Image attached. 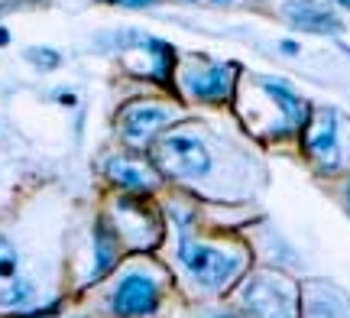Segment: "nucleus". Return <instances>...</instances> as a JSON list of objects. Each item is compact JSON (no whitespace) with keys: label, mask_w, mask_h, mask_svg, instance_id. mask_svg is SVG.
Listing matches in <instances>:
<instances>
[{"label":"nucleus","mask_w":350,"mask_h":318,"mask_svg":"<svg viewBox=\"0 0 350 318\" xmlns=\"http://www.w3.org/2000/svg\"><path fill=\"white\" fill-rule=\"evenodd\" d=\"M178 256L185 269L191 273V280L208 286V289H224L237 280L243 260L237 254H224L221 247H211V243L191 241V237H182L178 243Z\"/></svg>","instance_id":"nucleus-1"},{"label":"nucleus","mask_w":350,"mask_h":318,"mask_svg":"<svg viewBox=\"0 0 350 318\" xmlns=\"http://www.w3.org/2000/svg\"><path fill=\"white\" fill-rule=\"evenodd\" d=\"M159 163L165 165V172L178 178H198L211 169V153L191 133H169L159 143Z\"/></svg>","instance_id":"nucleus-2"},{"label":"nucleus","mask_w":350,"mask_h":318,"mask_svg":"<svg viewBox=\"0 0 350 318\" xmlns=\"http://www.w3.org/2000/svg\"><path fill=\"white\" fill-rule=\"evenodd\" d=\"M111 308L117 318H146L159 308V282L150 273H126L111 295Z\"/></svg>","instance_id":"nucleus-3"},{"label":"nucleus","mask_w":350,"mask_h":318,"mask_svg":"<svg viewBox=\"0 0 350 318\" xmlns=\"http://www.w3.org/2000/svg\"><path fill=\"white\" fill-rule=\"evenodd\" d=\"M243 302L256 318H295V302L288 286L273 276H256L247 282Z\"/></svg>","instance_id":"nucleus-4"},{"label":"nucleus","mask_w":350,"mask_h":318,"mask_svg":"<svg viewBox=\"0 0 350 318\" xmlns=\"http://www.w3.org/2000/svg\"><path fill=\"white\" fill-rule=\"evenodd\" d=\"M172 120V111L169 107H163V104H130L124 114H120V130H124L126 140H150L152 133L159 127H165Z\"/></svg>","instance_id":"nucleus-5"},{"label":"nucleus","mask_w":350,"mask_h":318,"mask_svg":"<svg viewBox=\"0 0 350 318\" xmlns=\"http://www.w3.org/2000/svg\"><path fill=\"white\" fill-rule=\"evenodd\" d=\"M282 13L295 29H305V33H340L338 13L314 3V0H288Z\"/></svg>","instance_id":"nucleus-6"},{"label":"nucleus","mask_w":350,"mask_h":318,"mask_svg":"<svg viewBox=\"0 0 350 318\" xmlns=\"http://www.w3.org/2000/svg\"><path fill=\"white\" fill-rule=\"evenodd\" d=\"M234 75H237L234 65H208L204 72L188 78V91L198 101H227L234 91Z\"/></svg>","instance_id":"nucleus-7"},{"label":"nucleus","mask_w":350,"mask_h":318,"mask_svg":"<svg viewBox=\"0 0 350 318\" xmlns=\"http://www.w3.org/2000/svg\"><path fill=\"white\" fill-rule=\"evenodd\" d=\"M308 150L318 163L338 165V117L334 111H321L314 117V124L308 127Z\"/></svg>","instance_id":"nucleus-8"},{"label":"nucleus","mask_w":350,"mask_h":318,"mask_svg":"<svg viewBox=\"0 0 350 318\" xmlns=\"http://www.w3.org/2000/svg\"><path fill=\"white\" fill-rule=\"evenodd\" d=\"M107 176H111L113 185H120L126 191H146L156 185V176H152L146 165L133 163V159H120V156L107 163Z\"/></svg>","instance_id":"nucleus-9"},{"label":"nucleus","mask_w":350,"mask_h":318,"mask_svg":"<svg viewBox=\"0 0 350 318\" xmlns=\"http://www.w3.org/2000/svg\"><path fill=\"white\" fill-rule=\"evenodd\" d=\"M262 91H266V94H269V98L275 101V107H279V111L288 117V124H292V127L305 124V117H308V111H305V101H301V98H295V94H292L286 85L262 81Z\"/></svg>","instance_id":"nucleus-10"},{"label":"nucleus","mask_w":350,"mask_h":318,"mask_svg":"<svg viewBox=\"0 0 350 318\" xmlns=\"http://www.w3.org/2000/svg\"><path fill=\"white\" fill-rule=\"evenodd\" d=\"M94 254H98V267H94V280H100L107 269L113 267V260H117V241H113L111 228L98 221V228H94Z\"/></svg>","instance_id":"nucleus-11"},{"label":"nucleus","mask_w":350,"mask_h":318,"mask_svg":"<svg viewBox=\"0 0 350 318\" xmlns=\"http://www.w3.org/2000/svg\"><path fill=\"white\" fill-rule=\"evenodd\" d=\"M29 299H33V286L26 280H10V282L0 286V306L20 308V306H26Z\"/></svg>","instance_id":"nucleus-12"},{"label":"nucleus","mask_w":350,"mask_h":318,"mask_svg":"<svg viewBox=\"0 0 350 318\" xmlns=\"http://www.w3.org/2000/svg\"><path fill=\"white\" fill-rule=\"evenodd\" d=\"M16 269H20V260H16L13 243L7 241V237H0V286L16 280Z\"/></svg>","instance_id":"nucleus-13"},{"label":"nucleus","mask_w":350,"mask_h":318,"mask_svg":"<svg viewBox=\"0 0 350 318\" xmlns=\"http://www.w3.org/2000/svg\"><path fill=\"white\" fill-rule=\"evenodd\" d=\"M26 59H29L33 65H39V68H46V72L62 65V55H59V52H55V49H39V46L26 52Z\"/></svg>","instance_id":"nucleus-14"},{"label":"nucleus","mask_w":350,"mask_h":318,"mask_svg":"<svg viewBox=\"0 0 350 318\" xmlns=\"http://www.w3.org/2000/svg\"><path fill=\"white\" fill-rule=\"evenodd\" d=\"M305 318H338V308L331 306V299H308V315Z\"/></svg>","instance_id":"nucleus-15"},{"label":"nucleus","mask_w":350,"mask_h":318,"mask_svg":"<svg viewBox=\"0 0 350 318\" xmlns=\"http://www.w3.org/2000/svg\"><path fill=\"white\" fill-rule=\"evenodd\" d=\"M107 3H117V7H156L163 0H107Z\"/></svg>","instance_id":"nucleus-16"},{"label":"nucleus","mask_w":350,"mask_h":318,"mask_svg":"<svg viewBox=\"0 0 350 318\" xmlns=\"http://www.w3.org/2000/svg\"><path fill=\"white\" fill-rule=\"evenodd\" d=\"M282 52H288V55H295V52H299V46H295L292 39H286V42H282Z\"/></svg>","instance_id":"nucleus-17"},{"label":"nucleus","mask_w":350,"mask_h":318,"mask_svg":"<svg viewBox=\"0 0 350 318\" xmlns=\"http://www.w3.org/2000/svg\"><path fill=\"white\" fill-rule=\"evenodd\" d=\"M3 42H10V33H7V29H0V46H3Z\"/></svg>","instance_id":"nucleus-18"},{"label":"nucleus","mask_w":350,"mask_h":318,"mask_svg":"<svg viewBox=\"0 0 350 318\" xmlns=\"http://www.w3.org/2000/svg\"><path fill=\"white\" fill-rule=\"evenodd\" d=\"M347 208H350V182H347Z\"/></svg>","instance_id":"nucleus-19"},{"label":"nucleus","mask_w":350,"mask_h":318,"mask_svg":"<svg viewBox=\"0 0 350 318\" xmlns=\"http://www.w3.org/2000/svg\"><path fill=\"white\" fill-rule=\"evenodd\" d=\"M338 3H344V7H350V0H338Z\"/></svg>","instance_id":"nucleus-20"}]
</instances>
